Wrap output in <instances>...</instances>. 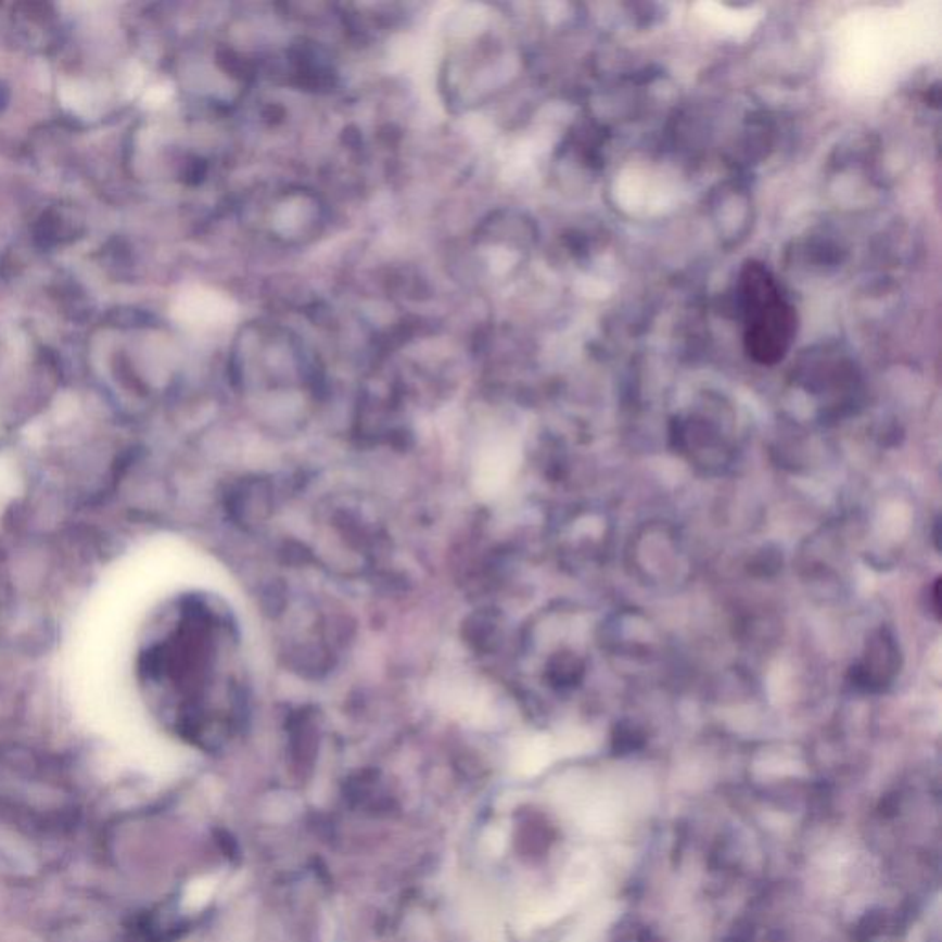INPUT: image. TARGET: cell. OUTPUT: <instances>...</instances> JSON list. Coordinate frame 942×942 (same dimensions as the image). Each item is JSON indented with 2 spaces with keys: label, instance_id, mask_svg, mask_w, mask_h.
<instances>
[{
  "label": "cell",
  "instance_id": "cell-1",
  "mask_svg": "<svg viewBox=\"0 0 942 942\" xmlns=\"http://www.w3.org/2000/svg\"><path fill=\"white\" fill-rule=\"evenodd\" d=\"M743 346L759 365L785 359L798 333V314L764 264L748 262L740 272Z\"/></svg>",
  "mask_w": 942,
  "mask_h": 942
},
{
  "label": "cell",
  "instance_id": "cell-2",
  "mask_svg": "<svg viewBox=\"0 0 942 942\" xmlns=\"http://www.w3.org/2000/svg\"><path fill=\"white\" fill-rule=\"evenodd\" d=\"M899 650L894 647L893 639L888 634H880L875 640H870L865 659L860 666L854 669L856 682L865 685L867 689L873 687H886L896 672Z\"/></svg>",
  "mask_w": 942,
  "mask_h": 942
}]
</instances>
